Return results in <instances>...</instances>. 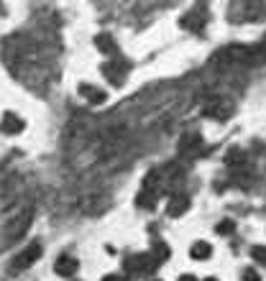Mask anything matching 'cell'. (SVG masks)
<instances>
[{
	"instance_id": "15",
	"label": "cell",
	"mask_w": 266,
	"mask_h": 281,
	"mask_svg": "<svg viewBox=\"0 0 266 281\" xmlns=\"http://www.w3.org/2000/svg\"><path fill=\"white\" fill-rule=\"evenodd\" d=\"M243 281H261V278H258V273L253 268H248V271H243Z\"/></svg>"
},
{
	"instance_id": "2",
	"label": "cell",
	"mask_w": 266,
	"mask_h": 281,
	"mask_svg": "<svg viewBox=\"0 0 266 281\" xmlns=\"http://www.w3.org/2000/svg\"><path fill=\"white\" fill-rule=\"evenodd\" d=\"M189 207V197L184 194V192H177L172 199H169V207H167V212L172 215V217H179L184 210Z\"/></svg>"
},
{
	"instance_id": "5",
	"label": "cell",
	"mask_w": 266,
	"mask_h": 281,
	"mask_svg": "<svg viewBox=\"0 0 266 281\" xmlns=\"http://www.w3.org/2000/svg\"><path fill=\"white\" fill-rule=\"evenodd\" d=\"M77 258H72V256H62L59 261H57V273H62V276H74L77 273Z\"/></svg>"
},
{
	"instance_id": "10",
	"label": "cell",
	"mask_w": 266,
	"mask_h": 281,
	"mask_svg": "<svg viewBox=\"0 0 266 281\" xmlns=\"http://www.w3.org/2000/svg\"><path fill=\"white\" fill-rule=\"evenodd\" d=\"M95 44H97V46L102 49V54H110V57H113V54H116V51H118V46H116V41H113V38H110L108 33H102V36H97V38H95Z\"/></svg>"
},
{
	"instance_id": "11",
	"label": "cell",
	"mask_w": 266,
	"mask_h": 281,
	"mask_svg": "<svg viewBox=\"0 0 266 281\" xmlns=\"http://www.w3.org/2000/svg\"><path fill=\"white\" fill-rule=\"evenodd\" d=\"M225 164H228V166H241V164H246V153H243V151H238V148H233L231 153H228Z\"/></svg>"
},
{
	"instance_id": "13",
	"label": "cell",
	"mask_w": 266,
	"mask_h": 281,
	"mask_svg": "<svg viewBox=\"0 0 266 281\" xmlns=\"http://www.w3.org/2000/svg\"><path fill=\"white\" fill-rule=\"evenodd\" d=\"M251 253H253V258H256L258 263H263V266H266V248H263V246H256Z\"/></svg>"
},
{
	"instance_id": "18",
	"label": "cell",
	"mask_w": 266,
	"mask_h": 281,
	"mask_svg": "<svg viewBox=\"0 0 266 281\" xmlns=\"http://www.w3.org/2000/svg\"><path fill=\"white\" fill-rule=\"evenodd\" d=\"M205 281H215V278H205Z\"/></svg>"
},
{
	"instance_id": "3",
	"label": "cell",
	"mask_w": 266,
	"mask_h": 281,
	"mask_svg": "<svg viewBox=\"0 0 266 281\" xmlns=\"http://www.w3.org/2000/svg\"><path fill=\"white\" fill-rule=\"evenodd\" d=\"M31 225V212H23V220L18 217V220H13L8 228H6V235H8V240H13V238H18L21 233H26V228Z\"/></svg>"
},
{
	"instance_id": "4",
	"label": "cell",
	"mask_w": 266,
	"mask_h": 281,
	"mask_svg": "<svg viewBox=\"0 0 266 281\" xmlns=\"http://www.w3.org/2000/svg\"><path fill=\"white\" fill-rule=\"evenodd\" d=\"M0 128H3V133H8V136L21 133V131H23V120L16 118L13 113H6V118H3V123H0Z\"/></svg>"
},
{
	"instance_id": "6",
	"label": "cell",
	"mask_w": 266,
	"mask_h": 281,
	"mask_svg": "<svg viewBox=\"0 0 266 281\" xmlns=\"http://www.w3.org/2000/svg\"><path fill=\"white\" fill-rule=\"evenodd\" d=\"M192 258H197V261H205V258H210L212 256V246L210 243H205V240H197V243L192 246Z\"/></svg>"
},
{
	"instance_id": "1",
	"label": "cell",
	"mask_w": 266,
	"mask_h": 281,
	"mask_svg": "<svg viewBox=\"0 0 266 281\" xmlns=\"http://www.w3.org/2000/svg\"><path fill=\"white\" fill-rule=\"evenodd\" d=\"M39 256H41V246H39V243H31V246H28V248H26L16 261H13V268H28V266H31L36 258H39Z\"/></svg>"
},
{
	"instance_id": "7",
	"label": "cell",
	"mask_w": 266,
	"mask_h": 281,
	"mask_svg": "<svg viewBox=\"0 0 266 281\" xmlns=\"http://www.w3.org/2000/svg\"><path fill=\"white\" fill-rule=\"evenodd\" d=\"M136 205H138V207H146V210H154V205H156V192L141 189V194H138V199H136Z\"/></svg>"
},
{
	"instance_id": "14",
	"label": "cell",
	"mask_w": 266,
	"mask_h": 281,
	"mask_svg": "<svg viewBox=\"0 0 266 281\" xmlns=\"http://www.w3.org/2000/svg\"><path fill=\"white\" fill-rule=\"evenodd\" d=\"M233 228H236L233 220H223V222H218V233H233Z\"/></svg>"
},
{
	"instance_id": "9",
	"label": "cell",
	"mask_w": 266,
	"mask_h": 281,
	"mask_svg": "<svg viewBox=\"0 0 266 281\" xmlns=\"http://www.w3.org/2000/svg\"><path fill=\"white\" fill-rule=\"evenodd\" d=\"M80 92H82L92 105H100V102L105 100V92H100V90H97V87H92V85H82V87H80Z\"/></svg>"
},
{
	"instance_id": "12",
	"label": "cell",
	"mask_w": 266,
	"mask_h": 281,
	"mask_svg": "<svg viewBox=\"0 0 266 281\" xmlns=\"http://www.w3.org/2000/svg\"><path fill=\"white\" fill-rule=\"evenodd\" d=\"M154 251H156V263H159V261H167V258H169V246L159 243V240H156V246H154Z\"/></svg>"
},
{
	"instance_id": "8",
	"label": "cell",
	"mask_w": 266,
	"mask_h": 281,
	"mask_svg": "<svg viewBox=\"0 0 266 281\" xmlns=\"http://www.w3.org/2000/svg\"><path fill=\"white\" fill-rule=\"evenodd\" d=\"M200 143H202V138H200L197 133H187V136L179 141V148H182L184 153H192V151H195Z\"/></svg>"
},
{
	"instance_id": "16",
	"label": "cell",
	"mask_w": 266,
	"mask_h": 281,
	"mask_svg": "<svg viewBox=\"0 0 266 281\" xmlns=\"http://www.w3.org/2000/svg\"><path fill=\"white\" fill-rule=\"evenodd\" d=\"M102 281H123V276H105Z\"/></svg>"
},
{
	"instance_id": "17",
	"label": "cell",
	"mask_w": 266,
	"mask_h": 281,
	"mask_svg": "<svg viewBox=\"0 0 266 281\" xmlns=\"http://www.w3.org/2000/svg\"><path fill=\"white\" fill-rule=\"evenodd\" d=\"M179 281H195V276H189V273H187V276H182Z\"/></svg>"
}]
</instances>
